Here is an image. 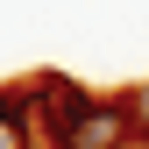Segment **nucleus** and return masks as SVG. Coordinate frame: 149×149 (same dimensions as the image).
Segmentation results:
<instances>
[{
    "mask_svg": "<svg viewBox=\"0 0 149 149\" xmlns=\"http://www.w3.org/2000/svg\"><path fill=\"white\" fill-rule=\"evenodd\" d=\"M36 107H43V121H50V149H64V142H71V128L92 114V92H85V85H71L64 71H43V78H36Z\"/></svg>",
    "mask_w": 149,
    "mask_h": 149,
    "instance_id": "f257e3e1",
    "label": "nucleus"
},
{
    "mask_svg": "<svg viewBox=\"0 0 149 149\" xmlns=\"http://www.w3.org/2000/svg\"><path fill=\"white\" fill-rule=\"evenodd\" d=\"M128 128H135V100H92V114L71 128L64 149H121Z\"/></svg>",
    "mask_w": 149,
    "mask_h": 149,
    "instance_id": "f03ea898",
    "label": "nucleus"
},
{
    "mask_svg": "<svg viewBox=\"0 0 149 149\" xmlns=\"http://www.w3.org/2000/svg\"><path fill=\"white\" fill-rule=\"evenodd\" d=\"M29 107H36V85L0 92V149H29Z\"/></svg>",
    "mask_w": 149,
    "mask_h": 149,
    "instance_id": "7ed1b4c3",
    "label": "nucleus"
}]
</instances>
